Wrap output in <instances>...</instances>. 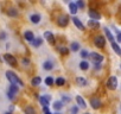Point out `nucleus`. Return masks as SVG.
<instances>
[{
  "mask_svg": "<svg viewBox=\"0 0 121 114\" xmlns=\"http://www.w3.org/2000/svg\"><path fill=\"white\" fill-rule=\"evenodd\" d=\"M24 38H25V40L32 43L33 39H35V35L32 33V31H25V32H24Z\"/></svg>",
  "mask_w": 121,
  "mask_h": 114,
  "instance_id": "nucleus-10",
  "label": "nucleus"
},
{
  "mask_svg": "<svg viewBox=\"0 0 121 114\" xmlns=\"http://www.w3.org/2000/svg\"><path fill=\"white\" fill-rule=\"evenodd\" d=\"M4 60H5L10 66H17V60H16V57H13V56L10 55V53H5V55H4Z\"/></svg>",
  "mask_w": 121,
  "mask_h": 114,
  "instance_id": "nucleus-6",
  "label": "nucleus"
},
{
  "mask_svg": "<svg viewBox=\"0 0 121 114\" xmlns=\"http://www.w3.org/2000/svg\"><path fill=\"white\" fill-rule=\"evenodd\" d=\"M53 83H55V80H53L51 76H49V77L45 79V84H46V86H52Z\"/></svg>",
  "mask_w": 121,
  "mask_h": 114,
  "instance_id": "nucleus-29",
  "label": "nucleus"
},
{
  "mask_svg": "<svg viewBox=\"0 0 121 114\" xmlns=\"http://www.w3.org/2000/svg\"><path fill=\"white\" fill-rule=\"evenodd\" d=\"M70 48H71L73 51H78V50H80V44H78L77 42H74V43H71Z\"/></svg>",
  "mask_w": 121,
  "mask_h": 114,
  "instance_id": "nucleus-28",
  "label": "nucleus"
},
{
  "mask_svg": "<svg viewBox=\"0 0 121 114\" xmlns=\"http://www.w3.org/2000/svg\"><path fill=\"white\" fill-rule=\"evenodd\" d=\"M120 67H121V66H120Z\"/></svg>",
  "mask_w": 121,
  "mask_h": 114,
  "instance_id": "nucleus-46",
  "label": "nucleus"
},
{
  "mask_svg": "<svg viewBox=\"0 0 121 114\" xmlns=\"http://www.w3.org/2000/svg\"><path fill=\"white\" fill-rule=\"evenodd\" d=\"M6 37H7L6 32H4V31L0 32V40H5V39H6Z\"/></svg>",
  "mask_w": 121,
  "mask_h": 114,
  "instance_id": "nucleus-34",
  "label": "nucleus"
},
{
  "mask_svg": "<svg viewBox=\"0 0 121 114\" xmlns=\"http://www.w3.org/2000/svg\"><path fill=\"white\" fill-rule=\"evenodd\" d=\"M30 20H31L33 24H38V23L40 22V16H39V14H32V16L30 17Z\"/></svg>",
  "mask_w": 121,
  "mask_h": 114,
  "instance_id": "nucleus-17",
  "label": "nucleus"
},
{
  "mask_svg": "<svg viewBox=\"0 0 121 114\" xmlns=\"http://www.w3.org/2000/svg\"><path fill=\"white\" fill-rule=\"evenodd\" d=\"M29 63H30V61H29V60H26V58H24V60H23V64H24V66H27Z\"/></svg>",
  "mask_w": 121,
  "mask_h": 114,
  "instance_id": "nucleus-39",
  "label": "nucleus"
},
{
  "mask_svg": "<svg viewBox=\"0 0 121 114\" xmlns=\"http://www.w3.org/2000/svg\"><path fill=\"white\" fill-rule=\"evenodd\" d=\"M57 49H58V51H59L60 53H63V55H67V53L69 52V50H68L65 46H58Z\"/></svg>",
  "mask_w": 121,
  "mask_h": 114,
  "instance_id": "nucleus-30",
  "label": "nucleus"
},
{
  "mask_svg": "<svg viewBox=\"0 0 121 114\" xmlns=\"http://www.w3.org/2000/svg\"><path fill=\"white\" fill-rule=\"evenodd\" d=\"M40 82H42V79H40L39 76H36V77H33V79H32L31 84H32V86H39V84H40Z\"/></svg>",
  "mask_w": 121,
  "mask_h": 114,
  "instance_id": "nucleus-21",
  "label": "nucleus"
},
{
  "mask_svg": "<svg viewBox=\"0 0 121 114\" xmlns=\"http://www.w3.org/2000/svg\"><path fill=\"white\" fill-rule=\"evenodd\" d=\"M88 56H89V53H88L87 50H82L81 51V57H82V58H87Z\"/></svg>",
  "mask_w": 121,
  "mask_h": 114,
  "instance_id": "nucleus-32",
  "label": "nucleus"
},
{
  "mask_svg": "<svg viewBox=\"0 0 121 114\" xmlns=\"http://www.w3.org/2000/svg\"><path fill=\"white\" fill-rule=\"evenodd\" d=\"M76 5H77V7H80V9H84V6H86V4L82 1V0H78V1L76 3Z\"/></svg>",
  "mask_w": 121,
  "mask_h": 114,
  "instance_id": "nucleus-33",
  "label": "nucleus"
},
{
  "mask_svg": "<svg viewBox=\"0 0 121 114\" xmlns=\"http://www.w3.org/2000/svg\"><path fill=\"white\" fill-rule=\"evenodd\" d=\"M6 77H7V80L11 82V84H16V86H19V87H24V82H23L13 71H11V70L6 71Z\"/></svg>",
  "mask_w": 121,
  "mask_h": 114,
  "instance_id": "nucleus-1",
  "label": "nucleus"
},
{
  "mask_svg": "<svg viewBox=\"0 0 121 114\" xmlns=\"http://www.w3.org/2000/svg\"><path fill=\"white\" fill-rule=\"evenodd\" d=\"M96 69H97V70L101 69V66H100V64H96Z\"/></svg>",
  "mask_w": 121,
  "mask_h": 114,
  "instance_id": "nucleus-40",
  "label": "nucleus"
},
{
  "mask_svg": "<svg viewBox=\"0 0 121 114\" xmlns=\"http://www.w3.org/2000/svg\"><path fill=\"white\" fill-rule=\"evenodd\" d=\"M89 17H90L93 20H97V22H99V19L101 18L100 13H97L96 11H93V10H90V11H89Z\"/></svg>",
  "mask_w": 121,
  "mask_h": 114,
  "instance_id": "nucleus-13",
  "label": "nucleus"
},
{
  "mask_svg": "<svg viewBox=\"0 0 121 114\" xmlns=\"http://www.w3.org/2000/svg\"><path fill=\"white\" fill-rule=\"evenodd\" d=\"M7 14L10 17H18V10H16V9H9Z\"/></svg>",
  "mask_w": 121,
  "mask_h": 114,
  "instance_id": "nucleus-20",
  "label": "nucleus"
},
{
  "mask_svg": "<svg viewBox=\"0 0 121 114\" xmlns=\"http://www.w3.org/2000/svg\"><path fill=\"white\" fill-rule=\"evenodd\" d=\"M31 44H32L35 48H39V46L43 44V39H42L40 37H37V38H35V39H33V42H32Z\"/></svg>",
  "mask_w": 121,
  "mask_h": 114,
  "instance_id": "nucleus-16",
  "label": "nucleus"
},
{
  "mask_svg": "<svg viewBox=\"0 0 121 114\" xmlns=\"http://www.w3.org/2000/svg\"><path fill=\"white\" fill-rule=\"evenodd\" d=\"M103 31H104V33H106V37L110 40V43H113L114 42V39H115V37L112 35V32L109 31V29H107V27H103Z\"/></svg>",
  "mask_w": 121,
  "mask_h": 114,
  "instance_id": "nucleus-14",
  "label": "nucleus"
},
{
  "mask_svg": "<svg viewBox=\"0 0 121 114\" xmlns=\"http://www.w3.org/2000/svg\"><path fill=\"white\" fill-rule=\"evenodd\" d=\"M80 68H81L82 70H87V69L89 68V63H88L87 61H82V62L80 63Z\"/></svg>",
  "mask_w": 121,
  "mask_h": 114,
  "instance_id": "nucleus-25",
  "label": "nucleus"
},
{
  "mask_svg": "<svg viewBox=\"0 0 121 114\" xmlns=\"http://www.w3.org/2000/svg\"><path fill=\"white\" fill-rule=\"evenodd\" d=\"M56 84L57 86H59V87H62V86H64L65 84V80L63 79V77H58V79H56Z\"/></svg>",
  "mask_w": 121,
  "mask_h": 114,
  "instance_id": "nucleus-24",
  "label": "nucleus"
},
{
  "mask_svg": "<svg viewBox=\"0 0 121 114\" xmlns=\"http://www.w3.org/2000/svg\"><path fill=\"white\" fill-rule=\"evenodd\" d=\"M116 40H117V43H121V32H117V36H116Z\"/></svg>",
  "mask_w": 121,
  "mask_h": 114,
  "instance_id": "nucleus-38",
  "label": "nucleus"
},
{
  "mask_svg": "<svg viewBox=\"0 0 121 114\" xmlns=\"http://www.w3.org/2000/svg\"><path fill=\"white\" fill-rule=\"evenodd\" d=\"M69 11H70L71 14H76V13H77L78 7H77L76 3H70V4H69Z\"/></svg>",
  "mask_w": 121,
  "mask_h": 114,
  "instance_id": "nucleus-12",
  "label": "nucleus"
},
{
  "mask_svg": "<svg viewBox=\"0 0 121 114\" xmlns=\"http://www.w3.org/2000/svg\"><path fill=\"white\" fill-rule=\"evenodd\" d=\"M90 105H91V107H93L94 109H99V108L101 107L102 102H101V100L97 99V97H91V99H90Z\"/></svg>",
  "mask_w": 121,
  "mask_h": 114,
  "instance_id": "nucleus-7",
  "label": "nucleus"
},
{
  "mask_svg": "<svg viewBox=\"0 0 121 114\" xmlns=\"http://www.w3.org/2000/svg\"><path fill=\"white\" fill-rule=\"evenodd\" d=\"M107 87L109 89H113V90L116 89V87H117V79L115 76H110L108 79V81H107Z\"/></svg>",
  "mask_w": 121,
  "mask_h": 114,
  "instance_id": "nucleus-5",
  "label": "nucleus"
},
{
  "mask_svg": "<svg viewBox=\"0 0 121 114\" xmlns=\"http://www.w3.org/2000/svg\"><path fill=\"white\" fill-rule=\"evenodd\" d=\"M86 114H89V113H86Z\"/></svg>",
  "mask_w": 121,
  "mask_h": 114,
  "instance_id": "nucleus-45",
  "label": "nucleus"
},
{
  "mask_svg": "<svg viewBox=\"0 0 121 114\" xmlns=\"http://www.w3.org/2000/svg\"><path fill=\"white\" fill-rule=\"evenodd\" d=\"M51 99L50 95H44V96H40L39 97V101H40V105L43 107H48L49 106V100Z\"/></svg>",
  "mask_w": 121,
  "mask_h": 114,
  "instance_id": "nucleus-9",
  "label": "nucleus"
},
{
  "mask_svg": "<svg viewBox=\"0 0 121 114\" xmlns=\"http://www.w3.org/2000/svg\"><path fill=\"white\" fill-rule=\"evenodd\" d=\"M62 99H63L64 102H70V100H71L69 96H65V95H62Z\"/></svg>",
  "mask_w": 121,
  "mask_h": 114,
  "instance_id": "nucleus-37",
  "label": "nucleus"
},
{
  "mask_svg": "<svg viewBox=\"0 0 121 114\" xmlns=\"http://www.w3.org/2000/svg\"><path fill=\"white\" fill-rule=\"evenodd\" d=\"M25 114H36V110H35V108H33V107L27 106V107L25 108Z\"/></svg>",
  "mask_w": 121,
  "mask_h": 114,
  "instance_id": "nucleus-26",
  "label": "nucleus"
},
{
  "mask_svg": "<svg viewBox=\"0 0 121 114\" xmlns=\"http://www.w3.org/2000/svg\"><path fill=\"white\" fill-rule=\"evenodd\" d=\"M18 90H19V88H18V86H16V84H11L10 86V89H9V92L10 93H12V94H17L18 93Z\"/></svg>",
  "mask_w": 121,
  "mask_h": 114,
  "instance_id": "nucleus-22",
  "label": "nucleus"
},
{
  "mask_svg": "<svg viewBox=\"0 0 121 114\" xmlns=\"http://www.w3.org/2000/svg\"><path fill=\"white\" fill-rule=\"evenodd\" d=\"M89 56H90L91 61H93L95 64H100V63L103 61V56L100 55V53H97V52H91Z\"/></svg>",
  "mask_w": 121,
  "mask_h": 114,
  "instance_id": "nucleus-2",
  "label": "nucleus"
},
{
  "mask_svg": "<svg viewBox=\"0 0 121 114\" xmlns=\"http://www.w3.org/2000/svg\"><path fill=\"white\" fill-rule=\"evenodd\" d=\"M5 114H12V113H11V112H6Z\"/></svg>",
  "mask_w": 121,
  "mask_h": 114,
  "instance_id": "nucleus-41",
  "label": "nucleus"
},
{
  "mask_svg": "<svg viewBox=\"0 0 121 114\" xmlns=\"http://www.w3.org/2000/svg\"><path fill=\"white\" fill-rule=\"evenodd\" d=\"M45 114H51V113H50V112H46V113H45Z\"/></svg>",
  "mask_w": 121,
  "mask_h": 114,
  "instance_id": "nucleus-42",
  "label": "nucleus"
},
{
  "mask_svg": "<svg viewBox=\"0 0 121 114\" xmlns=\"http://www.w3.org/2000/svg\"><path fill=\"white\" fill-rule=\"evenodd\" d=\"M53 108H55V109H62V108H63V102H60V101H55Z\"/></svg>",
  "mask_w": 121,
  "mask_h": 114,
  "instance_id": "nucleus-27",
  "label": "nucleus"
},
{
  "mask_svg": "<svg viewBox=\"0 0 121 114\" xmlns=\"http://www.w3.org/2000/svg\"><path fill=\"white\" fill-rule=\"evenodd\" d=\"M43 68H44L45 70H51V69L53 68V63H52L51 61H45L44 64H43Z\"/></svg>",
  "mask_w": 121,
  "mask_h": 114,
  "instance_id": "nucleus-18",
  "label": "nucleus"
},
{
  "mask_svg": "<svg viewBox=\"0 0 121 114\" xmlns=\"http://www.w3.org/2000/svg\"><path fill=\"white\" fill-rule=\"evenodd\" d=\"M94 44H95L97 48L103 49L104 45H106V39H104V37H103V36H97V37L94 39Z\"/></svg>",
  "mask_w": 121,
  "mask_h": 114,
  "instance_id": "nucleus-4",
  "label": "nucleus"
},
{
  "mask_svg": "<svg viewBox=\"0 0 121 114\" xmlns=\"http://www.w3.org/2000/svg\"><path fill=\"white\" fill-rule=\"evenodd\" d=\"M88 25H89L90 27H99V26H100V23H99L97 20H93V19H90V20L88 22Z\"/></svg>",
  "mask_w": 121,
  "mask_h": 114,
  "instance_id": "nucleus-23",
  "label": "nucleus"
},
{
  "mask_svg": "<svg viewBox=\"0 0 121 114\" xmlns=\"http://www.w3.org/2000/svg\"><path fill=\"white\" fill-rule=\"evenodd\" d=\"M77 112H78V107H76V106L71 107V109H70V113H71V114H76Z\"/></svg>",
  "mask_w": 121,
  "mask_h": 114,
  "instance_id": "nucleus-35",
  "label": "nucleus"
},
{
  "mask_svg": "<svg viewBox=\"0 0 121 114\" xmlns=\"http://www.w3.org/2000/svg\"><path fill=\"white\" fill-rule=\"evenodd\" d=\"M76 81H77V83H78L80 86H87V81H86L84 79H82V77H77Z\"/></svg>",
  "mask_w": 121,
  "mask_h": 114,
  "instance_id": "nucleus-31",
  "label": "nucleus"
},
{
  "mask_svg": "<svg viewBox=\"0 0 121 114\" xmlns=\"http://www.w3.org/2000/svg\"><path fill=\"white\" fill-rule=\"evenodd\" d=\"M1 61H3V58H1V57H0V62H1Z\"/></svg>",
  "mask_w": 121,
  "mask_h": 114,
  "instance_id": "nucleus-43",
  "label": "nucleus"
},
{
  "mask_svg": "<svg viewBox=\"0 0 121 114\" xmlns=\"http://www.w3.org/2000/svg\"><path fill=\"white\" fill-rule=\"evenodd\" d=\"M7 97H9L10 100H14L16 95H14V94H12V93H10V92H7Z\"/></svg>",
  "mask_w": 121,
  "mask_h": 114,
  "instance_id": "nucleus-36",
  "label": "nucleus"
},
{
  "mask_svg": "<svg viewBox=\"0 0 121 114\" xmlns=\"http://www.w3.org/2000/svg\"><path fill=\"white\" fill-rule=\"evenodd\" d=\"M56 114H60V113H56Z\"/></svg>",
  "mask_w": 121,
  "mask_h": 114,
  "instance_id": "nucleus-44",
  "label": "nucleus"
},
{
  "mask_svg": "<svg viewBox=\"0 0 121 114\" xmlns=\"http://www.w3.org/2000/svg\"><path fill=\"white\" fill-rule=\"evenodd\" d=\"M44 38H45L49 43H51V44H53V43L56 42V38H55L53 33L50 32V31H45V32H44Z\"/></svg>",
  "mask_w": 121,
  "mask_h": 114,
  "instance_id": "nucleus-8",
  "label": "nucleus"
},
{
  "mask_svg": "<svg viewBox=\"0 0 121 114\" xmlns=\"http://www.w3.org/2000/svg\"><path fill=\"white\" fill-rule=\"evenodd\" d=\"M73 22H74V24H75V26H76L77 29H80V30H84V25L81 23V20H80L77 17H74V18H73Z\"/></svg>",
  "mask_w": 121,
  "mask_h": 114,
  "instance_id": "nucleus-11",
  "label": "nucleus"
},
{
  "mask_svg": "<svg viewBox=\"0 0 121 114\" xmlns=\"http://www.w3.org/2000/svg\"><path fill=\"white\" fill-rule=\"evenodd\" d=\"M69 23V17L67 14H63V16H59L58 19H57V24L62 27H65Z\"/></svg>",
  "mask_w": 121,
  "mask_h": 114,
  "instance_id": "nucleus-3",
  "label": "nucleus"
},
{
  "mask_svg": "<svg viewBox=\"0 0 121 114\" xmlns=\"http://www.w3.org/2000/svg\"><path fill=\"white\" fill-rule=\"evenodd\" d=\"M112 48H113V50H114L119 56H121V49H120V46H119L115 42H113V43H112Z\"/></svg>",
  "mask_w": 121,
  "mask_h": 114,
  "instance_id": "nucleus-19",
  "label": "nucleus"
},
{
  "mask_svg": "<svg viewBox=\"0 0 121 114\" xmlns=\"http://www.w3.org/2000/svg\"><path fill=\"white\" fill-rule=\"evenodd\" d=\"M76 101H77V105L80 106V107H82V108H86L87 107V105H86V101H84V99L82 97V96H76Z\"/></svg>",
  "mask_w": 121,
  "mask_h": 114,
  "instance_id": "nucleus-15",
  "label": "nucleus"
}]
</instances>
